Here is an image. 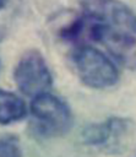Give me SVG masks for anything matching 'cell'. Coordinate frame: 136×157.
<instances>
[{
  "mask_svg": "<svg viewBox=\"0 0 136 157\" xmlns=\"http://www.w3.org/2000/svg\"><path fill=\"white\" fill-rule=\"evenodd\" d=\"M91 42L103 44L123 66L136 70V13L120 0H80Z\"/></svg>",
  "mask_w": 136,
  "mask_h": 157,
  "instance_id": "obj_1",
  "label": "cell"
},
{
  "mask_svg": "<svg viewBox=\"0 0 136 157\" xmlns=\"http://www.w3.org/2000/svg\"><path fill=\"white\" fill-rule=\"evenodd\" d=\"M33 129L43 137H59L72 126V113L67 103L49 92L33 97L31 102Z\"/></svg>",
  "mask_w": 136,
  "mask_h": 157,
  "instance_id": "obj_2",
  "label": "cell"
},
{
  "mask_svg": "<svg viewBox=\"0 0 136 157\" xmlns=\"http://www.w3.org/2000/svg\"><path fill=\"white\" fill-rule=\"evenodd\" d=\"M71 63L78 78L91 88H107L119 80L115 65L100 50L88 45H77L71 53Z\"/></svg>",
  "mask_w": 136,
  "mask_h": 157,
  "instance_id": "obj_3",
  "label": "cell"
},
{
  "mask_svg": "<svg viewBox=\"0 0 136 157\" xmlns=\"http://www.w3.org/2000/svg\"><path fill=\"white\" fill-rule=\"evenodd\" d=\"M13 80L18 90L29 97L49 92L53 85V77L45 59L36 49H29L22 54L15 66Z\"/></svg>",
  "mask_w": 136,
  "mask_h": 157,
  "instance_id": "obj_4",
  "label": "cell"
},
{
  "mask_svg": "<svg viewBox=\"0 0 136 157\" xmlns=\"http://www.w3.org/2000/svg\"><path fill=\"white\" fill-rule=\"evenodd\" d=\"M134 124L127 118L110 117L100 123L87 125L82 130V140L88 146L102 147L120 141L132 131Z\"/></svg>",
  "mask_w": 136,
  "mask_h": 157,
  "instance_id": "obj_5",
  "label": "cell"
},
{
  "mask_svg": "<svg viewBox=\"0 0 136 157\" xmlns=\"http://www.w3.org/2000/svg\"><path fill=\"white\" fill-rule=\"evenodd\" d=\"M27 113L25 102L12 92L0 88V123L11 124L21 120Z\"/></svg>",
  "mask_w": 136,
  "mask_h": 157,
  "instance_id": "obj_6",
  "label": "cell"
},
{
  "mask_svg": "<svg viewBox=\"0 0 136 157\" xmlns=\"http://www.w3.org/2000/svg\"><path fill=\"white\" fill-rule=\"evenodd\" d=\"M20 141L15 136H4L0 139V156H21Z\"/></svg>",
  "mask_w": 136,
  "mask_h": 157,
  "instance_id": "obj_7",
  "label": "cell"
},
{
  "mask_svg": "<svg viewBox=\"0 0 136 157\" xmlns=\"http://www.w3.org/2000/svg\"><path fill=\"white\" fill-rule=\"evenodd\" d=\"M7 2H9V0H0V10H2L7 5Z\"/></svg>",
  "mask_w": 136,
  "mask_h": 157,
  "instance_id": "obj_8",
  "label": "cell"
}]
</instances>
